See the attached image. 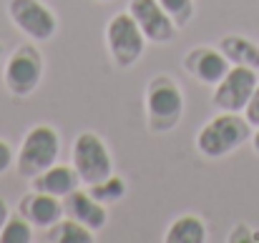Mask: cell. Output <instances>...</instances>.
Segmentation results:
<instances>
[{
	"label": "cell",
	"instance_id": "cell-1",
	"mask_svg": "<svg viewBox=\"0 0 259 243\" xmlns=\"http://www.w3.org/2000/svg\"><path fill=\"white\" fill-rule=\"evenodd\" d=\"M184 110H186L184 93L169 73L149 78L144 88V115H146V128L151 133H171L181 123Z\"/></svg>",
	"mask_w": 259,
	"mask_h": 243
},
{
	"label": "cell",
	"instance_id": "cell-2",
	"mask_svg": "<svg viewBox=\"0 0 259 243\" xmlns=\"http://www.w3.org/2000/svg\"><path fill=\"white\" fill-rule=\"evenodd\" d=\"M252 133H254V128L249 126L244 113L219 110L211 120H206L199 128V133H196V151L204 158L217 161V158H224V156L234 153L244 143H249Z\"/></svg>",
	"mask_w": 259,
	"mask_h": 243
},
{
	"label": "cell",
	"instance_id": "cell-3",
	"mask_svg": "<svg viewBox=\"0 0 259 243\" xmlns=\"http://www.w3.org/2000/svg\"><path fill=\"white\" fill-rule=\"evenodd\" d=\"M61 133L56 126L51 123H35L33 128H28V133L23 136L18 151H15V168L23 178H33L38 173H43L46 168H51L53 163L61 158Z\"/></svg>",
	"mask_w": 259,
	"mask_h": 243
},
{
	"label": "cell",
	"instance_id": "cell-4",
	"mask_svg": "<svg viewBox=\"0 0 259 243\" xmlns=\"http://www.w3.org/2000/svg\"><path fill=\"white\" fill-rule=\"evenodd\" d=\"M103 38H106V48H108L113 66L121 68V71L134 68L144 58L146 45H149L146 35L141 33L139 23L134 20V15L128 10H121V13L108 18Z\"/></svg>",
	"mask_w": 259,
	"mask_h": 243
},
{
	"label": "cell",
	"instance_id": "cell-5",
	"mask_svg": "<svg viewBox=\"0 0 259 243\" xmlns=\"http://www.w3.org/2000/svg\"><path fill=\"white\" fill-rule=\"evenodd\" d=\"M43 73H46L43 53L30 40V43H20L18 48H13L10 55L5 58L3 83L10 90V95L28 98V95H33L38 90V85L43 81Z\"/></svg>",
	"mask_w": 259,
	"mask_h": 243
},
{
	"label": "cell",
	"instance_id": "cell-6",
	"mask_svg": "<svg viewBox=\"0 0 259 243\" xmlns=\"http://www.w3.org/2000/svg\"><path fill=\"white\" fill-rule=\"evenodd\" d=\"M71 163L81 175L83 186H93L113 173V158L108 143L96 131H81L71 146Z\"/></svg>",
	"mask_w": 259,
	"mask_h": 243
},
{
	"label": "cell",
	"instance_id": "cell-7",
	"mask_svg": "<svg viewBox=\"0 0 259 243\" xmlns=\"http://www.w3.org/2000/svg\"><path fill=\"white\" fill-rule=\"evenodd\" d=\"M8 18L33 43H46L58 30V18L43 0H8Z\"/></svg>",
	"mask_w": 259,
	"mask_h": 243
},
{
	"label": "cell",
	"instance_id": "cell-8",
	"mask_svg": "<svg viewBox=\"0 0 259 243\" xmlns=\"http://www.w3.org/2000/svg\"><path fill=\"white\" fill-rule=\"evenodd\" d=\"M259 83V76L254 68L244 66H232L229 73L214 85L211 93V105L217 110H229V113H242L244 105L249 103L254 88Z\"/></svg>",
	"mask_w": 259,
	"mask_h": 243
},
{
	"label": "cell",
	"instance_id": "cell-9",
	"mask_svg": "<svg viewBox=\"0 0 259 243\" xmlns=\"http://www.w3.org/2000/svg\"><path fill=\"white\" fill-rule=\"evenodd\" d=\"M181 63H184V71L194 81H199L201 85H211V88L232 68V63L219 50V45H194L191 50H186Z\"/></svg>",
	"mask_w": 259,
	"mask_h": 243
},
{
	"label": "cell",
	"instance_id": "cell-10",
	"mask_svg": "<svg viewBox=\"0 0 259 243\" xmlns=\"http://www.w3.org/2000/svg\"><path fill=\"white\" fill-rule=\"evenodd\" d=\"M128 13L134 15V20L139 23V28L149 43L161 45V43H171L176 38V25L164 13L159 0H131Z\"/></svg>",
	"mask_w": 259,
	"mask_h": 243
},
{
	"label": "cell",
	"instance_id": "cell-11",
	"mask_svg": "<svg viewBox=\"0 0 259 243\" xmlns=\"http://www.w3.org/2000/svg\"><path fill=\"white\" fill-rule=\"evenodd\" d=\"M18 211L33 223V228H40V231H48L66 216L63 198L43 193V191H33V188L18 201Z\"/></svg>",
	"mask_w": 259,
	"mask_h": 243
},
{
	"label": "cell",
	"instance_id": "cell-12",
	"mask_svg": "<svg viewBox=\"0 0 259 243\" xmlns=\"http://www.w3.org/2000/svg\"><path fill=\"white\" fill-rule=\"evenodd\" d=\"M63 208H66V216L76 218L78 223L88 226L91 231H101L108 223V206L101 203L98 198H93L91 191L83 186L63 198Z\"/></svg>",
	"mask_w": 259,
	"mask_h": 243
},
{
	"label": "cell",
	"instance_id": "cell-13",
	"mask_svg": "<svg viewBox=\"0 0 259 243\" xmlns=\"http://www.w3.org/2000/svg\"><path fill=\"white\" fill-rule=\"evenodd\" d=\"M28 183H30L33 191H43V193H51V196H58V198H66L76 188L83 186L78 170L73 168V163H53L43 173L33 175Z\"/></svg>",
	"mask_w": 259,
	"mask_h": 243
},
{
	"label": "cell",
	"instance_id": "cell-14",
	"mask_svg": "<svg viewBox=\"0 0 259 243\" xmlns=\"http://www.w3.org/2000/svg\"><path fill=\"white\" fill-rule=\"evenodd\" d=\"M217 45H219V50L227 55V60L232 66H244V68L259 71V45L254 40L232 33V35H224Z\"/></svg>",
	"mask_w": 259,
	"mask_h": 243
},
{
	"label": "cell",
	"instance_id": "cell-15",
	"mask_svg": "<svg viewBox=\"0 0 259 243\" xmlns=\"http://www.w3.org/2000/svg\"><path fill=\"white\" fill-rule=\"evenodd\" d=\"M206 238H209L206 223L196 213L176 216L164 233V243H204Z\"/></svg>",
	"mask_w": 259,
	"mask_h": 243
},
{
	"label": "cell",
	"instance_id": "cell-16",
	"mask_svg": "<svg viewBox=\"0 0 259 243\" xmlns=\"http://www.w3.org/2000/svg\"><path fill=\"white\" fill-rule=\"evenodd\" d=\"M46 241L48 243H93L96 241V231H91L88 226L78 223L71 216H63L56 226H51L46 231Z\"/></svg>",
	"mask_w": 259,
	"mask_h": 243
},
{
	"label": "cell",
	"instance_id": "cell-17",
	"mask_svg": "<svg viewBox=\"0 0 259 243\" xmlns=\"http://www.w3.org/2000/svg\"><path fill=\"white\" fill-rule=\"evenodd\" d=\"M86 188L91 191L93 198H98V201L106 203V206H113V203L123 201V198H126V191H128L126 178H121V175H116V173H111L108 178H103V180H98V183H93V186H86Z\"/></svg>",
	"mask_w": 259,
	"mask_h": 243
},
{
	"label": "cell",
	"instance_id": "cell-18",
	"mask_svg": "<svg viewBox=\"0 0 259 243\" xmlns=\"http://www.w3.org/2000/svg\"><path fill=\"white\" fill-rule=\"evenodd\" d=\"M33 223L18 211V213H10L3 231H0V243H30L33 241Z\"/></svg>",
	"mask_w": 259,
	"mask_h": 243
},
{
	"label": "cell",
	"instance_id": "cell-19",
	"mask_svg": "<svg viewBox=\"0 0 259 243\" xmlns=\"http://www.w3.org/2000/svg\"><path fill=\"white\" fill-rule=\"evenodd\" d=\"M164 13L174 20L176 28H184L194 18V0H159Z\"/></svg>",
	"mask_w": 259,
	"mask_h": 243
},
{
	"label": "cell",
	"instance_id": "cell-20",
	"mask_svg": "<svg viewBox=\"0 0 259 243\" xmlns=\"http://www.w3.org/2000/svg\"><path fill=\"white\" fill-rule=\"evenodd\" d=\"M229 241H232V243L259 241V231H257V228H252V226H247V223H237V226L232 228V233H229Z\"/></svg>",
	"mask_w": 259,
	"mask_h": 243
},
{
	"label": "cell",
	"instance_id": "cell-21",
	"mask_svg": "<svg viewBox=\"0 0 259 243\" xmlns=\"http://www.w3.org/2000/svg\"><path fill=\"white\" fill-rule=\"evenodd\" d=\"M244 118L249 120V126L252 128H259V83L257 88H254V93H252V98H249V103L244 105Z\"/></svg>",
	"mask_w": 259,
	"mask_h": 243
},
{
	"label": "cell",
	"instance_id": "cell-22",
	"mask_svg": "<svg viewBox=\"0 0 259 243\" xmlns=\"http://www.w3.org/2000/svg\"><path fill=\"white\" fill-rule=\"evenodd\" d=\"M13 165H15V148L5 138H0V175L5 170H10Z\"/></svg>",
	"mask_w": 259,
	"mask_h": 243
},
{
	"label": "cell",
	"instance_id": "cell-23",
	"mask_svg": "<svg viewBox=\"0 0 259 243\" xmlns=\"http://www.w3.org/2000/svg\"><path fill=\"white\" fill-rule=\"evenodd\" d=\"M8 216H10V206H8V201H5V198H0V231H3V226H5Z\"/></svg>",
	"mask_w": 259,
	"mask_h": 243
},
{
	"label": "cell",
	"instance_id": "cell-24",
	"mask_svg": "<svg viewBox=\"0 0 259 243\" xmlns=\"http://www.w3.org/2000/svg\"><path fill=\"white\" fill-rule=\"evenodd\" d=\"M249 143H252V148H254V153L259 156V128H254V133H252V138H249Z\"/></svg>",
	"mask_w": 259,
	"mask_h": 243
},
{
	"label": "cell",
	"instance_id": "cell-25",
	"mask_svg": "<svg viewBox=\"0 0 259 243\" xmlns=\"http://www.w3.org/2000/svg\"><path fill=\"white\" fill-rule=\"evenodd\" d=\"M0 63H3V43H0Z\"/></svg>",
	"mask_w": 259,
	"mask_h": 243
},
{
	"label": "cell",
	"instance_id": "cell-26",
	"mask_svg": "<svg viewBox=\"0 0 259 243\" xmlns=\"http://www.w3.org/2000/svg\"><path fill=\"white\" fill-rule=\"evenodd\" d=\"M101 3H111V0H101Z\"/></svg>",
	"mask_w": 259,
	"mask_h": 243
}]
</instances>
